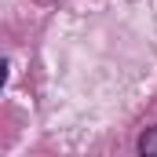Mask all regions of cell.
<instances>
[{"label": "cell", "mask_w": 157, "mask_h": 157, "mask_svg": "<svg viewBox=\"0 0 157 157\" xmlns=\"http://www.w3.org/2000/svg\"><path fill=\"white\" fill-rule=\"evenodd\" d=\"M139 157H157V124L139 135Z\"/></svg>", "instance_id": "6da1fadb"}]
</instances>
